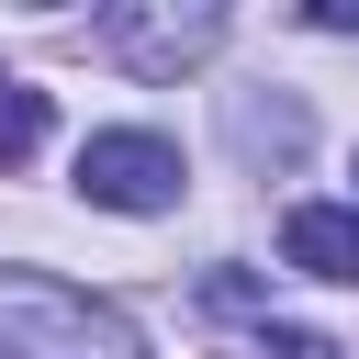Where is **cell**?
Listing matches in <instances>:
<instances>
[{"instance_id":"obj_6","label":"cell","mask_w":359,"mask_h":359,"mask_svg":"<svg viewBox=\"0 0 359 359\" xmlns=\"http://www.w3.org/2000/svg\"><path fill=\"white\" fill-rule=\"evenodd\" d=\"M258 348H269V359H337V348H325V337H303V325H269Z\"/></svg>"},{"instance_id":"obj_5","label":"cell","mask_w":359,"mask_h":359,"mask_svg":"<svg viewBox=\"0 0 359 359\" xmlns=\"http://www.w3.org/2000/svg\"><path fill=\"white\" fill-rule=\"evenodd\" d=\"M45 146V90H22V79H0V168H22Z\"/></svg>"},{"instance_id":"obj_4","label":"cell","mask_w":359,"mask_h":359,"mask_svg":"<svg viewBox=\"0 0 359 359\" xmlns=\"http://www.w3.org/2000/svg\"><path fill=\"white\" fill-rule=\"evenodd\" d=\"M280 258L314 269V280H359V202H292Z\"/></svg>"},{"instance_id":"obj_7","label":"cell","mask_w":359,"mask_h":359,"mask_svg":"<svg viewBox=\"0 0 359 359\" xmlns=\"http://www.w3.org/2000/svg\"><path fill=\"white\" fill-rule=\"evenodd\" d=\"M303 22H314V34H359V0H314Z\"/></svg>"},{"instance_id":"obj_3","label":"cell","mask_w":359,"mask_h":359,"mask_svg":"<svg viewBox=\"0 0 359 359\" xmlns=\"http://www.w3.org/2000/svg\"><path fill=\"white\" fill-rule=\"evenodd\" d=\"M101 34H112V56H123V67L180 79V67H202V56L224 45V11H213V0H112V11H101Z\"/></svg>"},{"instance_id":"obj_1","label":"cell","mask_w":359,"mask_h":359,"mask_svg":"<svg viewBox=\"0 0 359 359\" xmlns=\"http://www.w3.org/2000/svg\"><path fill=\"white\" fill-rule=\"evenodd\" d=\"M0 359H146V337L123 303L56 269H0Z\"/></svg>"},{"instance_id":"obj_2","label":"cell","mask_w":359,"mask_h":359,"mask_svg":"<svg viewBox=\"0 0 359 359\" xmlns=\"http://www.w3.org/2000/svg\"><path fill=\"white\" fill-rule=\"evenodd\" d=\"M79 202H101V213H168V202H180V146L146 135V123L90 135V146H79Z\"/></svg>"}]
</instances>
